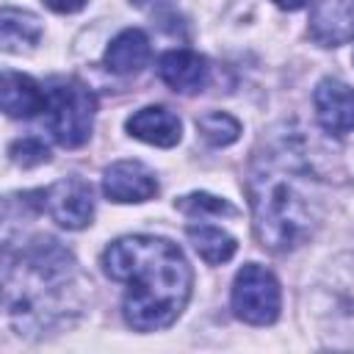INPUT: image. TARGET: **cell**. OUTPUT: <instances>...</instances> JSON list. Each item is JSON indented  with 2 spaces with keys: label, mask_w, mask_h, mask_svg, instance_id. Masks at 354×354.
Returning <instances> with one entry per match:
<instances>
[{
  "label": "cell",
  "mask_w": 354,
  "mask_h": 354,
  "mask_svg": "<svg viewBox=\"0 0 354 354\" xmlns=\"http://www.w3.org/2000/svg\"><path fill=\"white\" fill-rule=\"evenodd\" d=\"M102 271L122 282V313L136 332L171 326L185 310L194 271L177 243L158 235H124L102 252Z\"/></svg>",
  "instance_id": "6da1fadb"
},
{
  "label": "cell",
  "mask_w": 354,
  "mask_h": 354,
  "mask_svg": "<svg viewBox=\"0 0 354 354\" xmlns=\"http://www.w3.org/2000/svg\"><path fill=\"white\" fill-rule=\"evenodd\" d=\"M3 288L11 326L19 335H44L80 313L86 279L61 241L39 235L6 257Z\"/></svg>",
  "instance_id": "7a4b0ae2"
},
{
  "label": "cell",
  "mask_w": 354,
  "mask_h": 354,
  "mask_svg": "<svg viewBox=\"0 0 354 354\" xmlns=\"http://www.w3.org/2000/svg\"><path fill=\"white\" fill-rule=\"evenodd\" d=\"M310 163L301 152L282 141L252 174V210L254 232L263 246L274 252H290L301 246L315 221L318 205L310 196Z\"/></svg>",
  "instance_id": "3957f363"
},
{
  "label": "cell",
  "mask_w": 354,
  "mask_h": 354,
  "mask_svg": "<svg viewBox=\"0 0 354 354\" xmlns=\"http://www.w3.org/2000/svg\"><path fill=\"white\" fill-rule=\"evenodd\" d=\"M94 111H97V97L80 80L66 77V80L50 83L44 122H47L50 136L61 147L72 149L88 141L91 127H94Z\"/></svg>",
  "instance_id": "277c9868"
},
{
  "label": "cell",
  "mask_w": 354,
  "mask_h": 354,
  "mask_svg": "<svg viewBox=\"0 0 354 354\" xmlns=\"http://www.w3.org/2000/svg\"><path fill=\"white\" fill-rule=\"evenodd\" d=\"M232 313L252 324V326H268L279 318V307H282V293H279V282L277 277L257 266V263H246L232 282Z\"/></svg>",
  "instance_id": "5b68a950"
},
{
  "label": "cell",
  "mask_w": 354,
  "mask_h": 354,
  "mask_svg": "<svg viewBox=\"0 0 354 354\" xmlns=\"http://www.w3.org/2000/svg\"><path fill=\"white\" fill-rule=\"evenodd\" d=\"M36 194V207L66 230H83L94 218V191L80 177H64Z\"/></svg>",
  "instance_id": "8992f818"
},
{
  "label": "cell",
  "mask_w": 354,
  "mask_h": 354,
  "mask_svg": "<svg viewBox=\"0 0 354 354\" xmlns=\"http://www.w3.org/2000/svg\"><path fill=\"white\" fill-rule=\"evenodd\" d=\"M315 116L321 127L332 136H346L354 130V88L337 77H324L313 94Z\"/></svg>",
  "instance_id": "52a82bcc"
},
{
  "label": "cell",
  "mask_w": 354,
  "mask_h": 354,
  "mask_svg": "<svg viewBox=\"0 0 354 354\" xmlns=\"http://www.w3.org/2000/svg\"><path fill=\"white\" fill-rule=\"evenodd\" d=\"M102 191L113 202H147L158 194V180L141 160H116L102 171Z\"/></svg>",
  "instance_id": "ba28073f"
},
{
  "label": "cell",
  "mask_w": 354,
  "mask_h": 354,
  "mask_svg": "<svg viewBox=\"0 0 354 354\" xmlns=\"http://www.w3.org/2000/svg\"><path fill=\"white\" fill-rule=\"evenodd\" d=\"M310 36L321 47L354 41V0H318L310 14Z\"/></svg>",
  "instance_id": "9c48e42d"
},
{
  "label": "cell",
  "mask_w": 354,
  "mask_h": 354,
  "mask_svg": "<svg viewBox=\"0 0 354 354\" xmlns=\"http://www.w3.org/2000/svg\"><path fill=\"white\" fill-rule=\"evenodd\" d=\"M158 75L169 88L194 94L207 86L210 66H207V58L194 50H169L158 58Z\"/></svg>",
  "instance_id": "30bf717a"
},
{
  "label": "cell",
  "mask_w": 354,
  "mask_h": 354,
  "mask_svg": "<svg viewBox=\"0 0 354 354\" xmlns=\"http://www.w3.org/2000/svg\"><path fill=\"white\" fill-rule=\"evenodd\" d=\"M127 133L136 136L138 141H147L152 147H174L183 136V124L177 119V113H171L163 105H147L141 111H136L127 119Z\"/></svg>",
  "instance_id": "8fae6325"
},
{
  "label": "cell",
  "mask_w": 354,
  "mask_h": 354,
  "mask_svg": "<svg viewBox=\"0 0 354 354\" xmlns=\"http://www.w3.org/2000/svg\"><path fill=\"white\" fill-rule=\"evenodd\" d=\"M3 111L11 119H30L47 108V88H41L30 75L6 72L3 75Z\"/></svg>",
  "instance_id": "7c38bea8"
},
{
  "label": "cell",
  "mask_w": 354,
  "mask_h": 354,
  "mask_svg": "<svg viewBox=\"0 0 354 354\" xmlns=\"http://www.w3.org/2000/svg\"><path fill=\"white\" fill-rule=\"evenodd\" d=\"M149 39L144 30L138 28H127L122 30L105 50V66L113 75H136L149 64Z\"/></svg>",
  "instance_id": "4fadbf2b"
},
{
  "label": "cell",
  "mask_w": 354,
  "mask_h": 354,
  "mask_svg": "<svg viewBox=\"0 0 354 354\" xmlns=\"http://www.w3.org/2000/svg\"><path fill=\"white\" fill-rule=\"evenodd\" d=\"M0 33H3V50L22 53L41 39V22L30 11L6 6L0 14Z\"/></svg>",
  "instance_id": "5bb4252c"
},
{
  "label": "cell",
  "mask_w": 354,
  "mask_h": 354,
  "mask_svg": "<svg viewBox=\"0 0 354 354\" xmlns=\"http://www.w3.org/2000/svg\"><path fill=\"white\" fill-rule=\"evenodd\" d=\"M185 235L194 243V249L199 252V257L205 263H210V266L227 263L238 249V241L230 232H224L221 227H216V224H188Z\"/></svg>",
  "instance_id": "9a60e30c"
},
{
  "label": "cell",
  "mask_w": 354,
  "mask_h": 354,
  "mask_svg": "<svg viewBox=\"0 0 354 354\" xmlns=\"http://www.w3.org/2000/svg\"><path fill=\"white\" fill-rule=\"evenodd\" d=\"M196 130L202 133V138L210 144V147H227L232 141H238L241 136V122L230 113H221V111H210L205 116L196 119Z\"/></svg>",
  "instance_id": "2e32d148"
},
{
  "label": "cell",
  "mask_w": 354,
  "mask_h": 354,
  "mask_svg": "<svg viewBox=\"0 0 354 354\" xmlns=\"http://www.w3.org/2000/svg\"><path fill=\"white\" fill-rule=\"evenodd\" d=\"M177 210H183L185 216H238V210L227 202V199H218L213 194H188L183 199L174 202Z\"/></svg>",
  "instance_id": "e0dca14e"
},
{
  "label": "cell",
  "mask_w": 354,
  "mask_h": 354,
  "mask_svg": "<svg viewBox=\"0 0 354 354\" xmlns=\"http://www.w3.org/2000/svg\"><path fill=\"white\" fill-rule=\"evenodd\" d=\"M8 155H11V160L17 166L30 169V166H41V163L50 160V147L36 136H25V138H17L8 147Z\"/></svg>",
  "instance_id": "ac0fdd59"
},
{
  "label": "cell",
  "mask_w": 354,
  "mask_h": 354,
  "mask_svg": "<svg viewBox=\"0 0 354 354\" xmlns=\"http://www.w3.org/2000/svg\"><path fill=\"white\" fill-rule=\"evenodd\" d=\"M86 3H88V0H44V6L53 8V11H58V14H75V11H80Z\"/></svg>",
  "instance_id": "d6986e66"
},
{
  "label": "cell",
  "mask_w": 354,
  "mask_h": 354,
  "mask_svg": "<svg viewBox=\"0 0 354 354\" xmlns=\"http://www.w3.org/2000/svg\"><path fill=\"white\" fill-rule=\"evenodd\" d=\"M310 0H274V6H279L282 11H299V8H304Z\"/></svg>",
  "instance_id": "ffe728a7"
}]
</instances>
